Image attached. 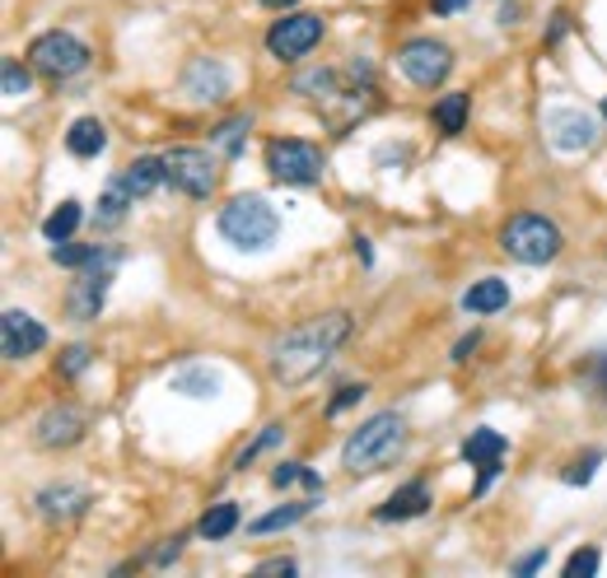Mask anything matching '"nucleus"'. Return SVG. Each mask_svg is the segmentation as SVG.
<instances>
[{"label": "nucleus", "mask_w": 607, "mask_h": 578, "mask_svg": "<svg viewBox=\"0 0 607 578\" xmlns=\"http://www.w3.org/2000/svg\"><path fill=\"white\" fill-rule=\"evenodd\" d=\"M183 89L197 98V103H225L229 89H234L229 66L215 62V56H197V62L187 66V75H183Z\"/></svg>", "instance_id": "14"}, {"label": "nucleus", "mask_w": 607, "mask_h": 578, "mask_svg": "<svg viewBox=\"0 0 607 578\" xmlns=\"http://www.w3.org/2000/svg\"><path fill=\"white\" fill-rule=\"evenodd\" d=\"M598 546H579L571 560H565V578H589V574H598Z\"/></svg>", "instance_id": "31"}, {"label": "nucleus", "mask_w": 607, "mask_h": 578, "mask_svg": "<svg viewBox=\"0 0 607 578\" xmlns=\"http://www.w3.org/2000/svg\"><path fill=\"white\" fill-rule=\"evenodd\" d=\"M598 462H603V448L575 457L571 471H565V486H589V481H594V471H598Z\"/></svg>", "instance_id": "30"}, {"label": "nucleus", "mask_w": 607, "mask_h": 578, "mask_svg": "<svg viewBox=\"0 0 607 578\" xmlns=\"http://www.w3.org/2000/svg\"><path fill=\"white\" fill-rule=\"evenodd\" d=\"M505 434H496V429H473L463 438V462H473V467H491V462H500L505 457Z\"/></svg>", "instance_id": "24"}, {"label": "nucleus", "mask_w": 607, "mask_h": 578, "mask_svg": "<svg viewBox=\"0 0 607 578\" xmlns=\"http://www.w3.org/2000/svg\"><path fill=\"white\" fill-rule=\"evenodd\" d=\"M594 388L607 396V360H598V364H594Z\"/></svg>", "instance_id": "43"}, {"label": "nucleus", "mask_w": 607, "mask_h": 578, "mask_svg": "<svg viewBox=\"0 0 607 578\" xmlns=\"http://www.w3.org/2000/svg\"><path fill=\"white\" fill-rule=\"evenodd\" d=\"M398 66L416 89H440L454 75V47L440 43V37H411L398 52Z\"/></svg>", "instance_id": "9"}, {"label": "nucleus", "mask_w": 607, "mask_h": 578, "mask_svg": "<svg viewBox=\"0 0 607 578\" xmlns=\"http://www.w3.org/2000/svg\"><path fill=\"white\" fill-rule=\"evenodd\" d=\"M542 565H546V550H533V555H523V560L514 565V574H523V578H528V574H538Z\"/></svg>", "instance_id": "39"}, {"label": "nucleus", "mask_w": 607, "mask_h": 578, "mask_svg": "<svg viewBox=\"0 0 607 578\" xmlns=\"http://www.w3.org/2000/svg\"><path fill=\"white\" fill-rule=\"evenodd\" d=\"M313 504H318V494H308V500H295V504H281V509H271V513H262V517H252V523H248V532H252V536L285 532V527L304 523V517L313 513Z\"/></svg>", "instance_id": "21"}, {"label": "nucleus", "mask_w": 607, "mask_h": 578, "mask_svg": "<svg viewBox=\"0 0 607 578\" xmlns=\"http://www.w3.org/2000/svg\"><path fill=\"white\" fill-rule=\"evenodd\" d=\"M258 574H295V560H290V555H281V560H262Z\"/></svg>", "instance_id": "40"}, {"label": "nucleus", "mask_w": 607, "mask_h": 578, "mask_svg": "<svg viewBox=\"0 0 607 578\" xmlns=\"http://www.w3.org/2000/svg\"><path fill=\"white\" fill-rule=\"evenodd\" d=\"M598 112H603V122H607V94H603V103H598Z\"/></svg>", "instance_id": "46"}, {"label": "nucleus", "mask_w": 607, "mask_h": 578, "mask_svg": "<svg viewBox=\"0 0 607 578\" xmlns=\"http://www.w3.org/2000/svg\"><path fill=\"white\" fill-rule=\"evenodd\" d=\"M467 6H473V0H430V10H435V14H458Z\"/></svg>", "instance_id": "41"}, {"label": "nucleus", "mask_w": 607, "mask_h": 578, "mask_svg": "<svg viewBox=\"0 0 607 578\" xmlns=\"http://www.w3.org/2000/svg\"><path fill=\"white\" fill-rule=\"evenodd\" d=\"M248 131H252V117L243 112V117H229V122H220V127H215V131H210V141H215V145H220V150H225V154L234 159V154L243 150Z\"/></svg>", "instance_id": "28"}, {"label": "nucleus", "mask_w": 607, "mask_h": 578, "mask_svg": "<svg viewBox=\"0 0 607 578\" xmlns=\"http://www.w3.org/2000/svg\"><path fill=\"white\" fill-rule=\"evenodd\" d=\"M356 257H360V262L369 266V262H375V252H369V238H356Z\"/></svg>", "instance_id": "45"}, {"label": "nucleus", "mask_w": 607, "mask_h": 578, "mask_svg": "<svg viewBox=\"0 0 607 578\" xmlns=\"http://www.w3.org/2000/svg\"><path fill=\"white\" fill-rule=\"evenodd\" d=\"M183 546H187V536H169V542H164L160 550L150 555V565H154V569H169V565H173V560H178V555H183Z\"/></svg>", "instance_id": "35"}, {"label": "nucleus", "mask_w": 607, "mask_h": 578, "mask_svg": "<svg viewBox=\"0 0 607 578\" xmlns=\"http://www.w3.org/2000/svg\"><path fill=\"white\" fill-rule=\"evenodd\" d=\"M169 388L192 396V402H206V396L220 392V373L206 369V364H187V369H178V373L169 378Z\"/></svg>", "instance_id": "23"}, {"label": "nucleus", "mask_w": 607, "mask_h": 578, "mask_svg": "<svg viewBox=\"0 0 607 578\" xmlns=\"http://www.w3.org/2000/svg\"><path fill=\"white\" fill-rule=\"evenodd\" d=\"M304 462H281L277 471H271V486H277V490H290V486H304Z\"/></svg>", "instance_id": "34"}, {"label": "nucleus", "mask_w": 607, "mask_h": 578, "mask_svg": "<svg viewBox=\"0 0 607 578\" xmlns=\"http://www.w3.org/2000/svg\"><path fill=\"white\" fill-rule=\"evenodd\" d=\"M85 219V206L80 201H62L47 219H43V238L47 243H62V238H75V229H80Z\"/></svg>", "instance_id": "26"}, {"label": "nucleus", "mask_w": 607, "mask_h": 578, "mask_svg": "<svg viewBox=\"0 0 607 578\" xmlns=\"http://www.w3.org/2000/svg\"><path fill=\"white\" fill-rule=\"evenodd\" d=\"M323 14H308V10H285L277 24L267 29V52L277 56V62H300V56H308L313 47L323 43Z\"/></svg>", "instance_id": "8"}, {"label": "nucleus", "mask_w": 607, "mask_h": 578, "mask_svg": "<svg viewBox=\"0 0 607 578\" xmlns=\"http://www.w3.org/2000/svg\"><path fill=\"white\" fill-rule=\"evenodd\" d=\"M29 89H33V75H29V66L6 62V94H10V98H24Z\"/></svg>", "instance_id": "32"}, {"label": "nucleus", "mask_w": 607, "mask_h": 578, "mask_svg": "<svg viewBox=\"0 0 607 578\" xmlns=\"http://www.w3.org/2000/svg\"><path fill=\"white\" fill-rule=\"evenodd\" d=\"M215 229H220V238H225L229 248H239V252H267L271 243H277V233H281V215L271 210L267 196L248 192V196H234V201L220 210Z\"/></svg>", "instance_id": "3"}, {"label": "nucleus", "mask_w": 607, "mask_h": 578, "mask_svg": "<svg viewBox=\"0 0 607 578\" xmlns=\"http://www.w3.org/2000/svg\"><path fill=\"white\" fill-rule=\"evenodd\" d=\"M89 360H94V350H89V346H71V350H62V373H66V378L85 373Z\"/></svg>", "instance_id": "33"}, {"label": "nucleus", "mask_w": 607, "mask_h": 578, "mask_svg": "<svg viewBox=\"0 0 607 578\" xmlns=\"http://www.w3.org/2000/svg\"><path fill=\"white\" fill-rule=\"evenodd\" d=\"M430 504H435L430 486H425V481H407V486H398V490L375 509V517H379V523H407V517H421Z\"/></svg>", "instance_id": "16"}, {"label": "nucleus", "mask_w": 607, "mask_h": 578, "mask_svg": "<svg viewBox=\"0 0 607 578\" xmlns=\"http://www.w3.org/2000/svg\"><path fill=\"white\" fill-rule=\"evenodd\" d=\"M467 112H473V94H467V89H448L430 117H435V131L440 135H458L467 127Z\"/></svg>", "instance_id": "22"}, {"label": "nucleus", "mask_w": 607, "mask_h": 578, "mask_svg": "<svg viewBox=\"0 0 607 578\" xmlns=\"http://www.w3.org/2000/svg\"><path fill=\"white\" fill-rule=\"evenodd\" d=\"M463 308L473 317H491L500 308H509V285L496 281V275H486V281H473V290L463 294Z\"/></svg>", "instance_id": "19"}, {"label": "nucleus", "mask_w": 607, "mask_h": 578, "mask_svg": "<svg viewBox=\"0 0 607 578\" xmlns=\"http://www.w3.org/2000/svg\"><path fill=\"white\" fill-rule=\"evenodd\" d=\"M127 183V192L136 196V201H145V196L160 187V183H169V173H164V159H154V154H141V159H131V164L117 173Z\"/></svg>", "instance_id": "18"}, {"label": "nucleus", "mask_w": 607, "mask_h": 578, "mask_svg": "<svg viewBox=\"0 0 607 578\" xmlns=\"http://www.w3.org/2000/svg\"><path fill=\"white\" fill-rule=\"evenodd\" d=\"M327 159L313 141H300V135H277L267 141V173L285 187H313L323 177Z\"/></svg>", "instance_id": "5"}, {"label": "nucleus", "mask_w": 607, "mask_h": 578, "mask_svg": "<svg viewBox=\"0 0 607 578\" xmlns=\"http://www.w3.org/2000/svg\"><path fill=\"white\" fill-rule=\"evenodd\" d=\"M546 141H552L561 154H579V150H594L598 145V117L584 112V108H552L546 112Z\"/></svg>", "instance_id": "11"}, {"label": "nucleus", "mask_w": 607, "mask_h": 578, "mask_svg": "<svg viewBox=\"0 0 607 578\" xmlns=\"http://www.w3.org/2000/svg\"><path fill=\"white\" fill-rule=\"evenodd\" d=\"M47 257H52L56 266H66V271H80V266H89L94 257H99V248H94V243H75V238H62V243L47 248Z\"/></svg>", "instance_id": "27"}, {"label": "nucleus", "mask_w": 607, "mask_h": 578, "mask_svg": "<svg viewBox=\"0 0 607 578\" xmlns=\"http://www.w3.org/2000/svg\"><path fill=\"white\" fill-rule=\"evenodd\" d=\"M29 66L47 79H71L89 66V47H85V37H75L66 29H47L29 43Z\"/></svg>", "instance_id": "7"}, {"label": "nucleus", "mask_w": 607, "mask_h": 578, "mask_svg": "<svg viewBox=\"0 0 607 578\" xmlns=\"http://www.w3.org/2000/svg\"><path fill=\"white\" fill-rule=\"evenodd\" d=\"M477 346H481V331H473V336H463V341L454 346V360H458V364H463V360H473V350H477Z\"/></svg>", "instance_id": "38"}, {"label": "nucleus", "mask_w": 607, "mask_h": 578, "mask_svg": "<svg viewBox=\"0 0 607 578\" xmlns=\"http://www.w3.org/2000/svg\"><path fill=\"white\" fill-rule=\"evenodd\" d=\"M85 438V415L75 411V406H52L47 415H37V425H33V444L37 448H75Z\"/></svg>", "instance_id": "13"}, {"label": "nucleus", "mask_w": 607, "mask_h": 578, "mask_svg": "<svg viewBox=\"0 0 607 578\" xmlns=\"http://www.w3.org/2000/svg\"><path fill=\"white\" fill-rule=\"evenodd\" d=\"M561 248H565V233H561L556 219H546V215H514L500 229V252L514 257V262H523V266L556 262Z\"/></svg>", "instance_id": "4"}, {"label": "nucleus", "mask_w": 607, "mask_h": 578, "mask_svg": "<svg viewBox=\"0 0 607 578\" xmlns=\"http://www.w3.org/2000/svg\"><path fill=\"white\" fill-rule=\"evenodd\" d=\"M164 173H169V187L192 196V201H206L220 187V159L202 145H173L164 154Z\"/></svg>", "instance_id": "6"}, {"label": "nucleus", "mask_w": 607, "mask_h": 578, "mask_svg": "<svg viewBox=\"0 0 607 578\" xmlns=\"http://www.w3.org/2000/svg\"><path fill=\"white\" fill-rule=\"evenodd\" d=\"M239 523H243L239 504H234V500H225V504H210V509L202 513L197 532L206 536V542H225V536H234V532H239Z\"/></svg>", "instance_id": "25"}, {"label": "nucleus", "mask_w": 607, "mask_h": 578, "mask_svg": "<svg viewBox=\"0 0 607 578\" xmlns=\"http://www.w3.org/2000/svg\"><path fill=\"white\" fill-rule=\"evenodd\" d=\"M350 327H356L350 323V313H323V317H308V323L290 327L267 355L271 378H277L281 388L308 383V378L323 373V364L350 341Z\"/></svg>", "instance_id": "1"}, {"label": "nucleus", "mask_w": 607, "mask_h": 578, "mask_svg": "<svg viewBox=\"0 0 607 578\" xmlns=\"http://www.w3.org/2000/svg\"><path fill=\"white\" fill-rule=\"evenodd\" d=\"M258 6H262V10H281V14H285V10H295L300 0H258Z\"/></svg>", "instance_id": "44"}, {"label": "nucleus", "mask_w": 607, "mask_h": 578, "mask_svg": "<svg viewBox=\"0 0 607 578\" xmlns=\"http://www.w3.org/2000/svg\"><path fill=\"white\" fill-rule=\"evenodd\" d=\"M565 33H571V14L556 10V14H552V29H546V43H561Z\"/></svg>", "instance_id": "37"}, {"label": "nucleus", "mask_w": 607, "mask_h": 578, "mask_svg": "<svg viewBox=\"0 0 607 578\" xmlns=\"http://www.w3.org/2000/svg\"><path fill=\"white\" fill-rule=\"evenodd\" d=\"M117 262H122V257L99 248V257H94L89 266H80V275H75V285H71V298H66V308H71L75 323H94V317L104 313V304H108V285H112V271H117Z\"/></svg>", "instance_id": "10"}, {"label": "nucleus", "mask_w": 607, "mask_h": 578, "mask_svg": "<svg viewBox=\"0 0 607 578\" xmlns=\"http://www.w3.org/2000/svg\"><path fill=\"white\" fill-rule=\"evenodd\" d=\"M365 392H369L365 383H346V388H342V392H337V396H332V402H327V415H342L346 406H356Z\"/></svg>", "instance_id": "36"}, {"label": "nucleus", "mask_w": 607, "mask_h": 578, "mask_svg": "<svg viewBox=\"0 0 607 578\" xmlns=\"http://www.w3.org/2000/svg\"><path fill=\"white\" fill-rule=\"evenodd\" d=\"M402 448H407V421L398 411H379V415H369L360 429H350V438L342 444V467L350 476L383 471Z\"/></svg>", "instance_id": "2"}, {"label": "nucleus", "mask_w": 607, "mask_h": 578, "mask_svg": "<svg viewBox=\"0 0 607 578\" xmlns=\"http://www.w3.org/2000/svg\"><path fill=\"white\" fill-rule=\"evenodd\" d=\"M33 504L47 523H71V517H80L94 504V494L85 486H47V490H37Z\"/></svg>", "instance_id": "15"}, {"label": "nucleus", "mask_w": 607, "mask_h": 578, "mask_svg": "<svg viewBox=\"0 0 607 578\" xmlns=\"http://www.w3.org/2000/svg\"><path fill=\"white\" fill-rule=\"evenodd\" d=\"M304 490H308V494H323V476H318V471H313V467L304 471Z\"/></svg>", "instance_id": "42"}, {"label": "nucleus", "mask_w": 607, "mask_h": 578, "mask_svg": "<svg viewBox=\"0 0 607 578\" xmlns=\"http://www.w3.org/2000/svg\"><path fill=\"white\" fill-rule=\"evenodd\" d=\"M131 206H136V196L127 192L122 177H112V183L104 187V196H99V206H94V225H99V229H117Z\"/></svg>", "instance_id": "20"}, {"label": "nucleus", "mask_w": 607, "mask_h": 578, "mask_svg": "<svg viewBox=\"0 0 607 578\" xmlns=\"http://www.w3.org/2000/svg\"><path fill=\"white\" fill-rule=\"evenodd\" d=\"M66 150L75 159H99L108 150V127L99 122V117H75L71 131H66Z\"/></svg>", "instance_id": "17"}, {"label": "nucleus", "mask_w": 607, "mask_h": 578, "mask_svg": "<svg viewBox=\"0 0 607 578\" xmlns=\"http://www.w3.org/2000/svg\"><path fill=\"white\" fill-rule=\"evenodd\" d=\"M47 327L37 323L33 313L24 308H6V317H0V346H6V360H29V355L47 350Z\"/></svg>", "instance_id": "12"}, {"label": "nucleus", "mask_w": 607, "mask_h": 578, "mask_svg": "<svg viewBox=\"0 0 607 578\" xmlns=\"http://www.w3.org/2000/svg\"><path fill=\"white\" fill-rule=\"evenodd\" d=\"M281 438H285V425H267V429H262L258 438H252V444H248V448H243L239 457H234V471H248V467L258 462V457H262L267 448H277Z\"/></svg>", "instance_id": "29"}]
</instances>
